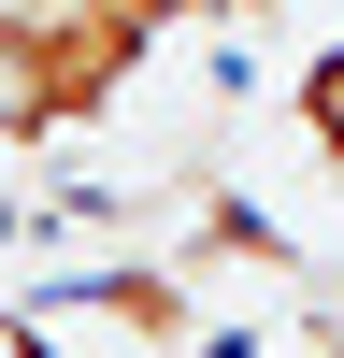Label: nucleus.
<instances>
[{
  "instance_id": "f257e3e1",
  "label": "nucleus",
  "mask_w": 344,
  "mask_h": 358,
  "mask_svg": "<svg viewBox=\"0 0 344 358\" xmlns=\"http://www.w3.org/2000/svg\"><path fill=\"white\" fill-rule=\"evenodd\" d=\"M287 115H301V143H315V158L344 172V43H315V57H301V86H287Z\"/></svg>"
},
{
  "instance_id": "f03ea898",
  "label": "nucleus",
  "mask_w": 344,
  "mask_h": 358,
  "mask_svg": "<svg viewBox=\"0 0 344 358\" xmlns=\"http://www.w3.org/2000/svg\"><path fill=\"white\" fill-rule=\"evenodd\" d=\"M15 358H57V344H43V330H15Z\"/></svg>"
}]
</instances>
